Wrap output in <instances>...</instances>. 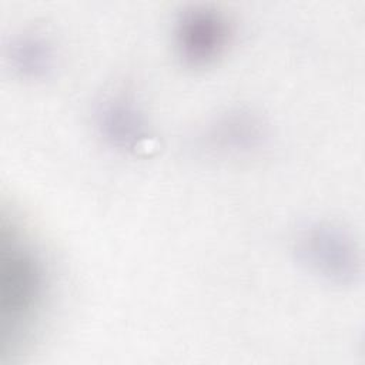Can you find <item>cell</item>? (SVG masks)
I'll return each instance as SVG.
<instances>
[{"label": "cell", "mask_w": 365, "mask_h": 365, "mask_svg": "<svg viewBox=\"0 0 365 365\" xmlns=\"http://www.w3.org/2000/svg\"><path fill=\"white\" fill-rule=\"evenodd\" d=\"M298 265L322 284L351 287L361 275V255L354 237L331 221H309L292 240Z\"/></svg>", "instance_id": "obj_2"}, {"label": "cell", "mask_w": 365, "mask_h": 365, "mask_svg": "<svg viewBox=\"0 0 365 365\" xmlns=\"http://www.w3.org/2000/svg\"><path fill=\"white\" fill-rule=\"evenodd\" d=\"M53 278L41 248L11 217L0 224V354H19L43 324Z\"/></svg>", "instance_id": "obj_1"}, {"label": "cell", "mask_w": 365, "mask_h": 365, "mask_svg": "<svg viewBox=\"0 0 365 365\" xmlns=\"http://www.w3.org/2000/svg\"><path fill=\"white\" fill-rule=\"evenodd\" d=\"M268 138V125L258 113L247 107H231L205 123L198 133L197 147L218 157H242L259 151Z\"/></svg>", "instance_id": "obj_4"}, {"label": "cell", "mask_w": 365, "mask_h": 365, "mask_svg": "<svg viewBox=\"0 0 365 365\" xmlns=\"http://www.w3.org/2000/svg\"><path fill=\"white\" fill-rule=\"evenodd\" d=\"M91 121L100 140L120 153H137L153 137L144 110L125 91L106 93L94 104Z\"/></svg>", "instance_id": "obj_5"}, {"label": "cell", "mask_w": 365, "mask_h": 365, "mask_svg": "<svg viewBox=\"0 0 365 365\" xmlns=\"http://www.w3.org/2000/svg\"><path fill=\"white\" fill-rule=\"evenodd\" d=\"M4 58L11 74L26 83L47 80L57 67L56 46L38 30L14 33L4 46Z\"/></svg>", "instance_id": "obj_6"}, {"label": "cell", "mask_w": 365, "mask_h": 365, "mask_svg": "<svg viewBox=\"0 0 365 365\" xmlns=\"http://www.w3.org/2000/svg\"><path fill=\"white\" fill-rule=\"evenodd\" d=\"M234 24L211 4L185 6L174 19L173 46L184 67L198 70L218 63L234 41Z\"/></svg>", "instance_id": "obj_3"}]
</instances>
